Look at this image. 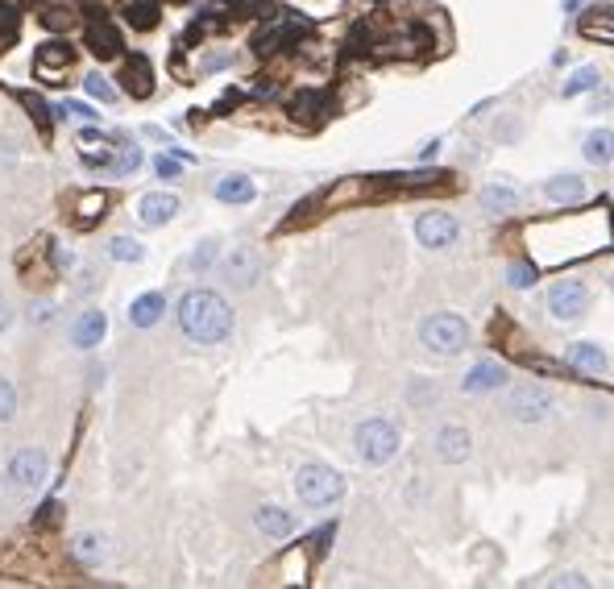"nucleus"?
I'll list each match as a JSON object with an SVG mask.
<instances>
[{
  "label": "nucleus",
  "mask_w": 614,
  "mask_h": 589,
  "mask_svg": "<svg viewBox=\"0 0 614 589\" xmlns=\"http://www.w3.org/2000/svg\"><path fill=\"white\" fill-rule=\"evenodd\" d=\"M179 328L195 345H220L233 332V307L216 291H187L179 299Z\"/></svg>",
  "instance_id": "1"
},
{
  "label": "nucleus",
  "mask_w": 614,
  "mask_h": 589,
  "mask_svg": "<svg viewBox=\"0 0 614 589\" xmlns=\"http://www.w3.org/2000/svg\"><path fill=\"white\" fill-rule=\"evenodd\" d=\"M295 494L303 507H332V502L345 498V478L332 465H303L295 473Z\"/></svg>",
  "instance_id": "2"
},
{
  "label": "nucleus",
  "mask_w": 614,
  "mask_h": 589,
  "mask_svg": "<svg viewBox=\"0 0 614 589\" xmlns=\"http://www.w3.org/2000/svg\"><path fill=\"white\" fill-rule=\"evenodd\" d=\"M353 444H357V457L366 465H386V461H395L403 436L390 419H366V424H357Z\"/></svg>",
  "instance_id": "3"
},
{
  "label": "nucleus",
  "mask_w": 614,
  "mask_h": 589,
  "mask_svg": "<svg viewBox=\"0 0 614 589\" xmlns=\"http://www.w3.org/2000/svg\"><path fill=\"white\" fill-rule=\"evenodd\" d=\"M420 341L428 353L436 357H457L465 345H469V324L453 312H440V316H428L424 328H420Z\"/></svg>",
  "instance_id": "4"
},
{
  "label": "nucleus",
  "mask_w": 614,
  "mask_h": 589,
  "mask_svg": "<svg viewBox=\"0 0 614 589\" xmlns=\"http://www.w3.org/2000/svg\"><path fill=\"white\" fill-rule=\"evenodd\" d=\"M552 407H556L552 390H544L536 382H519L507 395V411H511V419H519V424H540V419L552 415Z\"/></svg>",
  "instance_id": "5"
},
{
  "label": "nucleus",
  "mask_w": 614,
  "mask_h": 589,
  "mask_svg": "<svg viewBox=\"0 0 614 589\" xmlns=\"http://www.w3.org/2000/svg\"><path fill=\"white\" fill-rule=\"evenodd\" d=\"M585 307H590V287H585L581 278H561V283L548 291V312H552V320H561V324L581 320Z\"/></svg>",
  "instance_id": "6"
},
{
  "label": "nucleus",
  "mask_w": 614,
  "mask_h": 589,
  "mask_svg": "<svg viewBox=\"0 0 614 589\" xmlns=\"http://www.w3.org/2000/svg\"><path fill=\"white\" fill-rule=\"evenodd\" d=\"M46 473H50V457L42 453V448H17L5 478H9L13 490H38L46 482Z\"/></svg>",
  "instance_id": "7"
},
{
  "label": "nucleus",
  "mask_w": 614,
  "mask_h": 589,
  "mask_svg": "<svg viewBox=\"0 0 614 589\" xmlns=\"http://www.w3.org/2000/svg\"><path fill=\"white\" fill-rule=\"evenodd\" d=\"M220 274H225V283L233 291H249L262 278V254H258L254 245H233L225 266H220Z\"/></svg>",
  "instance_id": "8"
},
{
  "label": "nucleus",
  "mask_w": 614,
  "mask_h": 589,
  "mask_svg": "<svg viewBox=\"0 0 614 589\" xmlns=\"http://www.w3.org/2000/svg\"><path fill=\"white\" fill-rule=\"evenodd\" d=\"M457 237H461V224L453 212H424L415 220V241L424 249H449L457 245Z\"/></svg>",
  "instance_id": "9"
},
{
  "label": "nucleus",
  "mask_w": 614,
  "mask_h": 589,
  "mask_svg": "<svg viewBox=\"0 0 614 589\" xmlns=\"http://www.w3.org/2000/svg\"><path fill=\"white\" fill-rule=\"evenodd\" d=\"M436 457L444 461V465H461V461H469L473 457V436H469V428H461V424H444L440 432H436Z\"/></svg>",
  "instance_id": "10"
},
{
  "label": "nucleus",
  "mask_w": 614,
  "mask_h": 589,
  "mask_svg": "<svg viewBox=\"0 0 614 589\" xmlns=\"http://www.w3.org/2000/svg\"><path fill=\"white\" fill-rule=\"evenodd\" d=\"M299 34H307V21H299V17H274L266 30L254 38V50H258V54H274L278 46L295 42Z\"/></svg>",
  "instance_id": "11"
},
{
  "label": "nucleus",
  "mask_w": 614,
  "mask_h": 589,
  "mask_svg": "<svg viewBox=\"0 0 614 589\" xmlns=\"http://www.w3.org/2000/svg\"><path fill=\"white\" fill-rule=\"evenodd\" d=\"M507 366H502V361H478V366H473L469 374H465V382H461V390L465 395H490V390H502L507 386Z\"/></svg>",
  "instance_id": "12"
},
{
  "label": "nucleus",
  "mask_w": 614,
  "mask_h": 589,
  "mask_svg": "<svg viewBox=\"0 0 614 589\" xmlns=\"http://www.w3.org/2000/svg\"><path fill=\"white\" fill-rule=\"evenodd\" d=\"M104 332H108V316L100 312V307H88V312L71 324V345L75 349H96L104 341Z\"/></svg>",
  "instance_id": "13"
},
{
  "label": "nucleus",
  "mask_w": 614,
  "mask_h": 589,
  "mask_svg": "<svg viewBox=\"0 0 614 589\" xmlns=\"http://www.w3.org/2000/svg\"><path fill=\"white\" fill-rule=\"evenodd\" d=\"M179 212V200L171 191H150V195H142V204H137V220L146 224V229H158V224H166Z\"/></svg>",
  "instance_id": "14"
},
{
  "label": "nucleus",
  "mask_w": 614,
  "mask_h": 589,
  "mask_svg": "<svg viewBox=\"0 0 614 589\" xmlns=\"http://www.w3.org/2000/svg\"><path fill=\"white\" fill-rule=\"evenodd\" d=\"M254 523H258L262 536H270V540H287L295 531V515L283 511V507H274V502H266V507L254 511Z\"/></svg>",
  "instance_id": "15"
},
{
  "label": "nucleus",
  "mask_w": 614,
  "mask_h": 589,
  "mask_svg": "<svg viewBox=\"0 0 614 589\" xmlns=\"http://www.w3.org/2000/svg\"><path fill=\"white\" fill-rule=\"evenodd\" d=\"M121 79H125V92H129L133 100H146V96L154 92V75H150V63L142 59V54H133V59L125 63Z\"/></svg>",
  "instance_id": "16"
},
{
  "label": "nucleus",
  "mask_w": 614,
  "mask_h": 589,
  "mask_svg": "<svg viewBox=\"0 0 614 589\" xmlns=\"http://www.w3.org/2000/svg\"><path fill=\"white\" fill-rule=\"evenodd\" d=\"M88 46H92L96 59H117V54H121V34L100 17V21L88 25Z\"/></svg>",
  "instance_id": "17"
},
{
  "label": "nucleus",
  "mask_w": 614,
  "mask_h": 589,
  "mask_svg": "<svg viewBox=\"0 0 614 589\" xmlns=\"http://www.w3.org/2000/svg\"><path fill=\"white\" fill-rule=\"evenodd\" d=\"M544 200L548 204H581L585 200V183L577 175H556L544 183Z\"/></svg>",
  "instance_id": "18"
},
{
  "label": "nucleus",
  "mask_w": 614,
  "mask_h": 589,
  "mask_svg": "<svg viewBox=\"0 0 614 589\" xmlns=\"http://www.w3.org/2000/svg\"><path fill=\"white\" fill-rule=\"evenodd\" d=\"M162 312H166V295H158V291L137 295L133 307H129V324H137V328H154V324L162 320Z\"/></svg>",
  "instance_id": "19"
},
{
  "label": "nucleus",
  "mask_w": 614,
  "mask_h": 589,
  "mask_svg": "<svg viewBox=\"0 0 614 589\" xmlns=\"http://www.w3.org/2000/svg\"><path fill=\"white\" fill-rule=\"evenodd\" d=\"M581 38H594V42H614V9H590L577 21Z\"/></svg>",
  "instance_id": "20"
},
{
  "label": "nucleus",
  "mask_w": 614,
  "mask_h": 589,
  "mask_svg": "<svg viewBox=\"0 0 614 589\" xmlns=\"http://www.w3.org/2000/svg\"><path fill=\"white\" fill-rule=\"evenodd\" d=\"M565 361H569L573 370H585V374H602V370H606V353H602L598 345H590V341H577V345H569Z\"/></svg>",
  "instance_id": "21"
},
{
  "label": "nucleus",
  "mask_w": 614,
  "mask_h": 589,
  "mask_svg": "<svg viewBox=\"0 0 614 589\" xmlns=\"http://www.w3.org/2000/svg\"><path fill=\"white\" fill-rule=\"evenodd\" d=\"M258 195V187H254V179H245V175H225L216 183V200L220 204H249Z\"/></svg>",
  "instance_id": "22"
},
{
  "label": "nucleus",
  "mask_w": 614,
  "mask_h": 589,
  "mask_svg": "<svg viewBox=\"0 0 614 589\" xmlns=\"http://www.w3.org/2000/svg\"><path fill=\"white\" fill-rule=\"evenodd\" d=\"M581 154H585V162H590V166H606V162H614V129H594L590 137H585Z\"/></svg>",
  "instance_id": "23"
},
{
  "label": "nucleus",
  "mask_w": 614,
  "mask_h": 589,
  "mask_svg": "<svg viewBox=\"0 0 614 589\" xmlns=\"http://www.w3.org/2000/svg\"><path fill=\"white\" fill-rule=\"evenodd\" d=\"M478 200H482L486 212L502 216V212H515V208H519V191H515V187H502V183H486Z\"/></svg>",
  "instance_id": "24"
},
{
  "label": "nucleus",
  "mask_w": 614,
  "mask_h": 589,
  "mask_svg": "<svg viewBox=\"0 0 614 589\" xmlns=\"http://www.w3.org/2000/svg\"><path fill=\"white\" fill-rule=\"evenodd\" d=\"M602 88V71L598 67H590V63H585V67H577V71H569V79L561 83V96H585V92H598Z\"/></svg>",
  "instance_id": "25"
},
{
  "label": "nucleus",
  "mask_w": 614,
  "mask_h": 589,
  "mask_svg": "<svg viewBox=\"0 0 614 589\" xmlns=\"http://www.w3.org/2000/svg\"><path fill=\"white\" fill-rule=\"evenodd\" d=\"M104 556H108L104 536H92V531H83V536L75 540V560H83V565H88V569H96Z\"/></svg>",
  "instance_id": "26"
},
{
  "label": "nucleus",
  "mask_w": 614,
  "mask_h": 589,
  "mask_svg": "<svg viewBox=\"0 0 614 589\" xmlns=\"http://www.w3.org/2000/svg\"><path fill=\"white\" fill-rule=\"evenodd\" d=\"M71 63V50L63 46V42H46L42 50H38V71H59V67H67Z\"/></svg>",
  "instance_id": "27"
},
{
  "label": "nucleus",
  "mask_w": 614,
  "mask_h": 589,
  "mask_svg": "<svg viewBox=\"0 0 614 589\" xmlns=\"http://www.w3.org/2000/svg\"><path fill=\"white\" fill-rule=\"evenodd\" d=\"M125 17H129L133 30H154V25H158V5H154V0H133Z\"/></svg>",
  "instance_id": "28"
},
{
  "label": "nucleus",
  "mask_w": 614,
  "mask_h": 589,
  "mask_svg": "<svg viewBox=\"0 0 614 589\" xmlns=\"http://www.w3.org/2000/svg\"><path fill=\"white\" fill-rule=\"evenodd\" d=\"M291 108H295L299 121H320V112H324V92H299Z\"/></svg>",
  "instance_id": "29"
},
{
  "label": "nucleus",
  "mask_w": 614,
  "mask_h": 589,
  "mask_svg": "<svg viewBox=\"0 0 614 589\" xmlns=\"http://www.w3.org/2000/svg\"><path fill=\"white\" fill-rule=\"evenodd\" d=\"M108 254H113L117 262H142L146 249H142V241H133V237H113L108 241Z\"/></svg>",
  "instance_id": "30"
},
{
  "label": "nucleus",
  "mask_w": 614,
  "mask_h": 589,
  "mask_svg": "<svg viewBox=\"0 0 614 589\" xmlns=\"http://www.w3.org/2000/svg\"><path fill=\"white\" fill-rule=\"evenodd\" d=\"M187 266L195 270V274H208L212 266H216V241H200L191 249V258H187Z\"/></svg>",
  "instance_id": "31"
},
{
  "label": "nucleus",
  "mask_w": 614,
  "mask_h": 589,
  "mask_svg": "<svg viewBox=\"0 0 614 589\" xmlns=\"http://www.w3.org/2000/svg\"><path fill=\"white\" fill-rule=\"evenodd\" d=\"M436 395H440V390H436V382H428V378H415V382L407 386V403H411V407H428V403H436Z\"/></svg>",
  "instance_id": "32"
},
{
  "label": "nucleus",
  "mask_w": 614,
  "mask_h": 589,
  "mask_svg": "<svg viewBox=\"0 0 614 589\" xmlns=\"http://www.w3.org/2000/svg\"><path fill=\"white\" fill-rule=\"evenodd\" d=\"M507 283L519 287V291L536 287V266H532V262H511V266H507Z\"/></svg>",
  "instance_id": "33"
},
{
  "label": "nucleus",
  "mask_w": 614,
  "mask_h": 589,
  "mask_svg": "<svg viewBox=\"0 0 614 589\" xmlns=\"http://www.w3.org/2000/svg\"><path fill=\"white\" fill-rule=\"evenodd\" d=\"M59 117H63V121H83V125H92V121H100V112H92L88 104H79V100H63V104H59Z\"/></svg>",
  "instance_id": "34"
},
{
  "label": "nucleus",
  "mask_w": 614,
  "mask_h": 589,
  "mask_svg": "<svg viewBox=\"0 0 614 589\" xmlns=\"http://www.w3.org/2000/svg\"><path fill=\"white\" fill-rule=\"evenodd\" d=\"M83 88H88V96H96L100 104H113L117 100V88H113V83H108L100 71L96 75H88V79H83Z\"/></svg>",
  "instance_id": "35"
},
{
  "label": "nucleus",
  "mask_w": 614,
  "mask_h": 589,
  "mask_svg": "<svg viewBox=\"0 0 614 589\" xmlns=\"http://www.w3.org/2000/svg\"><path fill=\"white\" fill-rule=\"evenodd\" d=\"M137 166H142V150H137V146H121V158L108 162V171H113V175H133Z\"/></svg>",
  "instance_id": "36"
},
{
  "label": "nucleus",
  "mask_w": 614,
  "mask_h": 589,
  "mask_svg": "<svg viewBox=\"0 0 614 589\" xmlns=\"http://www.w3.org/2000/svg\"><path fill=\"white\" fill-rule=\"evenodd\" d=\"M13 415H17V390L9 378H0V424H9Z\"/></svg>",
  "instance_id": "37"
},
{
  "label": "nucleus",
  "mask_w": 614,
  "mask_h": 589,
  "mask_svg": "<svg viewBox=\"0 0 614 589\" xmlns=\"http://www.w3.org/2000/svg\"><path fill=\"white\" fill-rule=\"evenodd\" d=\"M21 104L30 108V117L38 121V129H42V133H50V112H46V100H42V96H34V92H25V96H21Z\"/></svg>",
  "instance_id": "38"
},
{
  "label": "nucleus",
  "mask_w": 614,
  "mask_h": 589,
  "mask_svg": "<svg viewBox=\"0 0 614 589\" xmlns=\"http://www.w3.org/2000/svg\"><path fill=\"white\" fill-rule=\"evenodd\" d=\"M154 171H158V179H179V175H183V158L158 154V158H154Z\"/></svg>",
  "instance_id": "39"
},
{
  "label": "nucleus",
  "mask_w": 614,
  "mask_h": 589,
  "mask_svg": "<svg viewBox=\"0 0 614 589\" xmlns=\"http://www.w3.org/2000/svg\"><path fill=\"white\" fill-rule=\"evenodd\" d=\"M104 204H108L104 195H88V200L79 204V224H92L96 216H104Z\"/></svg>",
  "instance_id": "40"
},
{
  "label": "nucleus",
  "mask_w": 614,
  "mask_h": 589,
  "mask_svg": "<svg viewBox=\"0 0 614 589\" xmlns=\"http://www.w3.org/2000/svg\"><path fill=\"white\" fill-rule=\"evenodd\" d=\"M548 585H556V589H585V585H590V577H585V573H556V577H548Z\"/></svg>",
  "instance_id": "41"
},
{
  "label": "nucleus",
  "mask_w": 614,
  "mask_h": 589,
  "mask_svg": "<svg viewBox=\"0 0 614 589\" xmlns=\"http://www.w3.org/2000/svg\"><path fill=\"white\" fill-rule=\"evenodd\" d=\"M0 38H5V42L17 38V13L9 5H0Z\"/></svg>",
  "instance_id": "42"
},
{
  "label": "nucleus",
  "mask_w": 614,
  "mask_h": 589,
  "mask_svg": "<svg viewBox=\"0 0 614 589\" xmlns=\"http://www.w3.org/2000/svg\"><path fill=\"white\" fill-rule=\"evenodd\" d=\"M225 67H233V54H208V59H200V71H204V75L225 71Z\"/></svg>",
  "instance_id": "43"
},
{
  "label": "nucleus",
  "mask_w": 614,
  "mask_h": 589,
  "mask_svg": "<svg viewBox=\"0 0 614 589\" xmlns=\"http://www.w3.org/2000/svg\"><path fill=\"white\" fill-rule=\"evenodd\" d=\"M519 129H523V125H519L515 117H507V121H502V125L494 129V137H498V142H511V137H519Z\"/></svg>",
  "instance_id": "44"
},
{
  "label": "nucleus",
  "mask_w": 614,
  "mask_h": 589,
  "mask_svg": "<svg viewBox=\"0 0 614 589\" xmlns=\"http://www.w3.org/2000/svg\"><path fill=\"white\" fill-rule=\"evenodd\" d=\"M13 162H17V150H13V142H5V137H0V171H9Z\"/></svg>",
  "instance_id": "45"
},
{
  "label": "nucleus",
  "mask_w": 614,
  "mask_h": 589,
  "mask_svg": "<svg viewBox=\"0 0 614 589\" xmlns=\"http://www.w3.org/2000/svg\"><path fill=\"white\" fill-rule=\"evenodd\" d=\"M332 536H337V527H332V523H328V527H320V536H312V544H316V556L328 548V540H332Z\"/></svg>",
  "instance_id": "46"
},
{
  "label": "nucleus",
  "mask_w": 614,
  "mask_h": 589,
  "mask_svg": "<svg viewBox=\"0 0 614 589\" xmlns=\"http://www.w3.org/2000/svg\"><path fill=\"white\" fill-rule=\"evenodd\" d=\"M9 324H13V307H9V299L0 295V336L9 332Z\"/></svg>",
  "instance_id": "47"
},
{
  "label": "nucleus",
  "mask_w": 614,
  "mask_h": 589,
  "mask_svg": "<svg viewBox=\"0 0 614 589\" xmlns=\"http://www.w3.org/2000/svg\"><path fill=\"white\" fill-rule=\"evenodd\" d=\"M54 316V307L50 303H38V307H30V320H38V324H46Z\"/></svg>",
  "instance_id": "48"
},
{
  "label": "nucleus",
  "mask_w": 614,
  "mask_h": 589,
  "mask_svg": "<svg viewBox=\"0 0 614 589\" xmlns=\"http://www.w3.org/2000/svg\"><path fill=\"white\" fill-rule=\"evenodd\" d=\"M436 154H440V142H428V146H424V150H420V162H432V158H436Z\"/></svg>",
  "instance_id": "49"
},
{
  "label": "nucleus",
  "mask_w": 614,
  "mask_h": 589,
  "mask_svg": "<svg viewBox=\"0 0 614 589\" xmlns=\"http://www.w3.org/2000/svg\"><path fill=\"white\" fill-rule=\"evenodd\" d=\"M577 5H581V0H565V13H577Z\"/></svg>",
  "instance_id": "50"
},
{
  "label": "nucleus",
  "mask_w": 614,
  "mask_h": 589,
  "mask_svg": "<svg viewBox=\"0 0 614 589\" xmlns=\"http://www.w3.org/2000/svg\"><path fill=\"white\" fill-rule=\"evenodd\" d=\"M610 291H614V278H610Z\"/></svg>",
  "instance_id": "51"
}]
</instances>
